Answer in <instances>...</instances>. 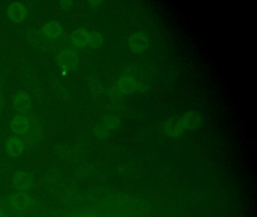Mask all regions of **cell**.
<instances>
[{"label":"cell","instance_id":"cell-3","mask_svg":"<svg viewBox=\"0 0 257 217\" xmlns=\"http://www.w3.org/2000/svg\"><path fill=\"white\" fill-rule=\"evenodd\" d=\"M121 125V120L116 116H110L103 119V120L95 127L94 134L97 138L103 139L108 137L111 133L118 129Z\"/></svg>","mask_w":257,"mask_h":217},{"label":"cell","instance_id":"cell-15","mask_svg":"<svg viewBox=\"0 0 257 217\" xmlns=\"http://www.w3.org/2000/svg\"><path fill=\"white\" fill-rule=\"evenodd\" d=\"M73 2L70 1V0H66V1L60 2L59 6L62 10L67 11L69 10L70 8L73 6Z\"/></svg>","mask_w":257,"mask_h":217},{"label":"cell","instance_id":"cell-9","mask_svg":"<svg viewBox=\"0 0 257 217\" xmlns=\"http://www.w3.org/2000/svg\"><path fill=\"white\" fill-rule=\"evenodd\" d=\"M34 179L31 173L26 171H19L13 177V185L20 191H27L33 186Z\"/></svg>","mask_w":257,"mask_h":217},{"label":"cell","instance_id":"cell-13","mask_svg":"<svg viewBox=\"0 0 257 217\" xmlns=\"http://www.w3.org/2000/svg\"><path fill=\"white\" fill-rule=\"evenodd\" d=\"M7 153L13 158L20 156L25 149V144L18 137H10L7 140L6 144Z\"/></svg>","mask_w":257,"mask_h":217},{"label":"cell","instance_id":"cell-2","mask_svg":"<svg viewBox=\"0 0 257 217\" xmlns=\"http://www.w3.org/2000/svg\"><path fill=\"white\" fill-rule=\"evenodd\" d=\"M56 62L61 70L72 72L79 66V55L73 48H64L57 54Z\"/></svg>","mask_w":257,"mask_h":217},{"label":"cell","instance_id":"cell-17","mask_svg":"<svg viewBox=\"0 0 257 217\" xmlns=\"http://www.w3.org/2000/svg\"><path fill=\"white\" fill-rule=\"evenodd\" d=\"M0 217H7V213H6L5 211H4L1 207H0Z\"/></svg>","mask_w":257,"mask_h":217},{"label":"cell","instance_id":"cell-4","mask_svg":"<svg viewBox=\"0 0 257 217\" xmlns=\"http://www.w3.org/2000/svg\"><path fill=\"white\" fill-rule=\"evenodd\" d=\"M127 45L133 52L141 54L148 49L150 45V39L148 35L143 32L133 33L127 40Z\"/></svg>","mask_w":257,"mask_h":217},{"label":"cell","instance_id":"cell-12","mask_svg":"<svg viewBox=\"0 0 257 217\" xmlns=\"http://www.w3.org/2000/svg\"><path fill=\"white\" fill-rule=\"evenodd\" d=\"M62 32V26L56 21H49L42 27V33L48 39H57L61 36Z\"/></svg>","mask_w":257,"mask_h":217},{"label":"cell","instance_id":"cell-6","mask_svg":"<svg viewBox=\"0 0 257 217\" xmlns=\"http://www.w3.org/2000/svg\"><path fill=\"white\" fill-rule=\"evenodd\" d=\"M31 105H32V100L27 92L22 90L15 95L13 105L16 111L19 114L22 115L28 113L31 110Z\"/></svg>","mask_w":257,"mask_h":217},{"label":"cell","instance_id":"cell-8","mask_svg":"<svg viewBox=\"0 0 257 217\" xmlns=\"http://www.w3.org/2000/svg\"><path fill=\"white\" fill-rule=\"evenodd\" d=\"M12 131L17 135H24L31 128V121L24 115H18L10 123Z\"/></svg>","mask_w":257,"mask_h":217},{"label":"cell","instance_id":"cell-7","mask_svg":"<svg viewBox=\"0 0 257 217\" xmlns=\"http://www.w3.org/2000/svg\"><path fill=\"white\" fill-rule=\"evenodd\" d=\"M9 203L13 209L18 211H24L31 207L32 200L25 193L19 192L12 194L9 198Z\"/></svg>","mask_w":257,"mask_h":217},{"label":"cell","instance_id":"cell-1","mask_svg":"<svg viewBox=\"0 0 257 217\" xmlns=\"http://www.w3.org/2000/svg\"><path fill=\"white\" fill-rule=\"evenodd\" d=\"M201 115L196 111H190L178 118L168 119L164 125V131L168 137L177 138L186 131L198 128L201 124Z\"/></svg>","mask_w":257,"mask_h":217},{"label":"cell","instance_id":"cell-14","mask_svg":"<svg viewBox=\"0 0 257 217\" xmlns=\"http://www.w3.org/2000/svg\"><path fill=\"white\" fill-rule=\"evenodd\" d=\"M104 42L103 35L97 31L89 32L88 35V46L90 48H100Z\"/></svg>","mask_w":257,"mask_h":217},{"label":"cell","instance_id":"cell-11","mask_svg":"<svg viewBox=\"0 0 257 217\" xmlns=\"http://www.w3.org/2000/svg\"><path fill=\"white\" fill-rule=\"evenodd\" d=\"M89 31L84 27L76 29L70 36V42L76 48H85L88 45Z\"/></svg>","mask_w":257,"mask_h":217},{"label":"cell","instance_id":"cell-10","mask_svg":"<svg viewBox=\"0 0 257 217\" xmlns=\"http://www.w3.org/2000/svg\"><path fill=\"white\" fill-rule=\"evenodd\" d=\"M141 84L132 76H124L120 78L117 83V90L119 93H132L140 90Z\"/></svg>","mask_w":257,"mask_h":217},{"label":"cell","instance_id":"cell-5","mask_svg":"<svg viewBox=\"0 0 257 217\" xmlns=\"http://www.w3.org/2000/svg\"><path fill=\"white\" fill-rule=\"evenodd\" d=\"M7 15L12 21L20 23L25 21L28 16V9L23 3L16 2L12 3L7 11Z\"/></svg>","mask_w":257,"mask_h":217},{"label":"cell","instance_id":"cell-16","mask_svg":"<svg viewBox=\"0 0 257 217\" xmlns=\"http://www.w3.org/2000/svg\"><path fill=\"white\" fill-rule=\"evenodd\" d=\"M101 1H89L88 2V3H89L90 5H91V6H93V7H96V6H98L101 3Z\"/></svg>","mask_w":257,"mask_h":217}]
</instances>
